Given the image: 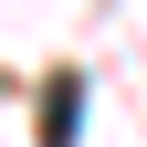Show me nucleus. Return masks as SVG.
<instances>
[{
  "mask_svg": "<svg viewBox=\"0 0 147 147\" xmlns=\"http://www.w3.org/2000/svg\"><path fill=\"white\" fill-rule=\"evenodd\" d=\"M74 105H84V74H53V116H42V147L74 137Z\"/></svg>",
  "mask_w": 147,
  "mask_h": 147,
  "instance_id": "f257e3e1",
  "label": "nucleus"
}]
</instances>
